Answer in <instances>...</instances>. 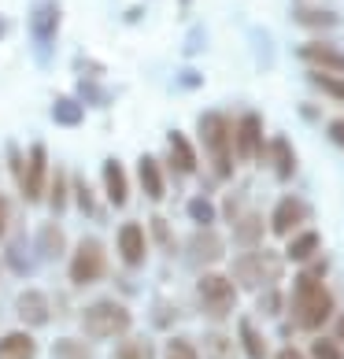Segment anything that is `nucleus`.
<instances>
[{
  "label": "nucleus",
  "mask_w": 344,
  "mask_h": 359,
  "mask_svg": "<svg viewBox=\"0 0 344 359\" xmlns=\"http://www.w3.org/2000/svg\"><path fill=\"white\" fill-rule=\"evenodd\" d=\"M74 189H78V208L85 211V215H97V204H92V189L85 182H74Z\"/></svg>",
  "instance_id": "f704fd0d"
},
{
  "label": "nucleus",
  "mask_w": 344,
  "mask_h": 359,
  "mask_svg": "<svg viewBox=\"0 0 344 359\" xmlns=\"http://www.w3.org/2000/svg\"><path fill=\"white\" fill-rule=\"evenodd\" d=\"M270 163H274V175L282 182H289L296 175V152H293V144H289V137L270 141Z\"/></svg>",
  "instance_id": "6ab92c4d"
},
{
  "label": "nucleus",
  "mask_w": 344,
  "mask_h": 359,
  "mask_svg": "<svg viewBox=\"0 0 344 359\" xmlns=\"http://www.w3.org/2000/svg\"><path fill=\"white\" fill-rule=\"evenodd\" d=\"M303 219H308V204L300 201V196H282V201L274 204V215H270V230L277 237H293Z\"/></svg>",
  "instance_id": "1a4fd4ad"
},
{
  "label": "nucleus",
  "mask_w": 344,
  "mask_h": 359,
  "mask_svg": "<svg viewBox=\"0 0 344 359\" xmlns=\"http://www.w3.org/2000/svg\"><path fill=\"white\" fill-rule=\"evenodd\" d=\"M259 308L267 311V315H277V311H282V292H277V289L270 285V289L259 297Z\"/></svg>",
  "instance_id": "72a5a7b5"
},
{
  "label": "nucleus",
  "mask_w": 344,
  "mask_h": 359,
  "mask_svg": "<svg viewBox=\"0 0 344 359\" xmlns=\"http://www.w3.org/2000/svg\"><path fill=\"white\" fill-rule=\"evenodd\" d=\"M311 86L322 89L326 97H333L344 104V78L340 74H329V71H311Z\"/></svg>",
  "instance_id": "a878e982"
},
{
  "label": "nucleus",
  "mask_w": 344,
  "mask_h": 359,
  "mask_svg": "<svg viewBox=\"0 0 344 359\" xmlns=\"http://www.w3.org/2000/svg\"><path fill=\"white\" fill-rule=\"evenodd\" d=\"M233 156L245 163H256L263 156V118L259 115H241V123L233 126Z\"/></svg>",
  "instance_id": "0eeeda50"
},
{
  "label": "nucleus",
  "mask_w": 344,
  "mask_h": 359,
  "mask_svg": "<svg viewBox=\"0 0 344 359\" xmlns=\"http://www.w3.org/2000/svg\"><path fill=\"white\" fill-rule=\"evenodd\" d=\"M337 341H340V344H344V315H340V318H337Z\"/></svg>",
  "instance_id": "ea45409f"
},
{
  "label": "nucleus",
  "mask_w": 344,
  "mask_h": 359,
  "mask_svg": "<svg viewBox=\"0 0 344 359\" xmlns=\"http://www.w3.org/2000/svg\"><path fill=\"white\" fill-rule=\"evenodd\" d=\"M115 359H156V348L144 337H130L115 348Z\"/></svg>",
  "instance_id": "bb28decb"
},
{
  "label": "nucleus",
  "mask_w": 344,
  "mask_h": 359,
  "mask_svg": "<svg viewBox=\"0 0 344 359\" xmlns=\"http://www.w3.org/2000/svg\"><path fill=\"white\" fill-rule=\"evenodd\" d=\"M152 230H156V241H160L163 248H170V233H167V222H163V219H152Z\"/></svg>",
  "instance_id": "e433bc0d"
},
{
  "label": "nucleus",
  "mask_w": 344,
  "mask_h": 359,
  "mask_svg": "<svg viewBox=\"0 0 344 359\" xmlns=\"http://www.w3.org/2000/svg\"><path fill=\"white\" fill-rule=\"evenodd\" d=\"M204 352H207V359H233V341L226 334H207Z\"/></svg>",
  "instance_id": "c85d7f7f"
},
{
  "label": "nucleus",
  "mask_w": 344,
  "mask_h": 359,
  "mask_svg": "<svg viewBox=\"0 0 344 359\" xmlns=\"http://www.w3.org/2000/svg\"><path fill=\"white\" fill-rule=\"evenodd\" d=\"M170 167L178 170V175H196V152L185 134H170Z\"/></svg>",
  "instance_id": "aec40b11"
},
{
  "label": "nucleus",
  "mask_w": 344,
  "mask_h": 359,
  "mask_svg": "<svg viewBox=\"0 0 344 359\" xmlns=\"http://www.w3.org/2000/svg\"><path fill=\"white\" fill-rule=\"evenodd\" d=\"M293 19L303 26V30H333V26H340V15L329 8H311V4H300L293 11Z\"/></svg>",
  "instance_id": "f3484780"
},
{
  "label": "nucleus",
  "mask_w": 344,
  "mask_h": 359,
  "mask_svg": "<svg viewBox=\"0 0 344 359\" xmlns=\"http://www.w3.org/2000/svg\"><path fill=\"white\" fill-rule=\"evenodd\" d=\"M56 30H60V4L56 0H45V4H37V11H34V37L41 45H48L52 37H56Z\"/></svg>",
  "instance_id": "dca6fc26"
},
{
  "label": "nucleus",
  "mask_w": 344,
  "mask_h": 359,
  "mask_svg": "<svg viewBox=\"0 0 344 359\" xmlns=\"http://www.w3.org/2000/svg\"><path fill=\"white\" fill-rule=\"evenodd\" d=\"M104 189H108V201L115 208H123L130 201V182H126V170L118 159H104Z\"/></svg>",
  "instance_id": "ddd939ff"
},
{
  "label": "nucleus",
  "mask_w": 344,
  "mask_h": 359,
  "mask_svg": "<svg viewBox=\"0 0 344 359\" xmlns=\"http://www.w3.org/2000/svg\"><path fill=\"white\" fill-rule=\"evenodd\" d=\"M289 315L300 330H322L333 318V292L322 285L319 274L303 271L293 285V300H289Z\"/></svg>",
  "instance_id": "f257e3e1"
},
{
  "label": "nucleus",
  "mask_w": 344,
  "mask_h": 359,
  "mask_svg": "<svg viewBox=\"0 0 344 359\" xmlns=\"http://www.w3.org/2000/svg\"><path fill=\"white\" fill-rule=\"evenodd\" d=\"M15 311L22 323H30V326H45L48 323V300H45V292L41 289H26L19 304H15Z\"/></svg>",
  "instance_id": "4468645a"
},
{
  "label": "nucleus",
  "mask_w": 344,
  "mask_h": 359,
  "mask_svg": "<svg viewBox=\"0 0 344 359\" xmlns=\"http://www.w3.org/2000/svg\"><path fill=\"white\" fill-rule=\"evenodd\" d=\"M82 326H85L89 337L108 341V337H123L126 330L134 326V315H130L123 304H115V300H97V304H89V308L82 311Z\"/></svg>",
  "instance_id": "20e7f679"
},
{
  "label": "nucleus",
  "mask_w": 344,
  "mask_h": 359,
  "mask_svg": "<svg viewBox=\"0 0 344 359\" xmlns=\"http://www.w3.org/2000/svg\"><path fill=\"white\" fill-rule=\"evenodd\" d=\"M137 178H141V189L149 201H163L167 185H163V170L156 163V156H141L137 159Z\"/></svg>",
  "instance_id": "2eb2a0df"
},
{
  "label": "nucleus",
  "mask_w": 344,
  "mask_h": 359,
  "mask_svg": "<svg viewBox=\"0 0 344 359\" xmlns=\"http://www.w3.org/2000/svg\"><path fill=\"white\" fill-rule=\"evenodd\" d=\"M144 248H149V237H144L141 222H126L118 230V256H123L130 267H141L144 263Z\"/></svg>",
  "instance_id": "9b49d317"
},
{
  "label": "nucleus",
  "mask_w": 344,
  "mask_h": 359,
  "mask_svg": "<svg viewBox=\"0 0 344 359\" xmlns=\"http://www.w3.org/2000/svg\"><path fill=\"white\" fill-rule=\"evenodd\" d=\"M0 359H37V344L30 334H4L0 337Z\"/></svg>",
  "instance_id": "4be33fe9"
},
{
  "label": "nucleus",
  "mask_w": 344,
  "mask_h": 359,
  "mask_svg": "<svg viewBox=\"0 0 344 359\" xmlns=\"http://www.w3.org/2000/svg\"><path fill=\"white\" fill-rule=\"evenodd\" d=\"M196 297H200L204 315L215 318V323H222V318L233 315L237 285H233V278H226V274H204L200 282H196Z\"/></svg>",
  "instance_id": "39448f33"
},
{
  "label": "nucleus",
  "mask_w": 344,
  "mask_h": 359,
  "mask_svg": "<svg viewBox=\"0 0 344 359\" xmlns=\"http://www.w3.org/2000/svg\"><path fill=\"white\" fill-rule=\"evenodd\" d=\"M189 215H193L196 222H200V226H211V222H215V208H211V204L204 201V196H196V201L189 204Z\"/></svg>",
  "instance_id": "2f4dec72"
},
{
  "label": "nucleus",
  "mask_w": 344,
  "mask_h": 359,
  "mask_svg": "<svg viewBox=\"0 0 344 359\" xmlns=\"http://www.w3.org/2000/svg\"><path fill=\"white\" fill-rule=\"evenodd\" d=\"M237 341H241V352H245V359H267V337L256 330V323L252 318H241L237 323Z\"/></svg>",
  "instance_id": "a211bd4d"
},
{
  "label": "nucleus",
  "mask_w": 344,
  "mask_h": 359,
  "mask_svg": "<svg viewBox=\"0 0 344 359\" xmlns=\"http://www.w3.org/2000/svg\"><path fill=\"white\" fill-rule=\"evenodd\" d=\"M233 241L241 248H259L263 245V219L248 211L245 219H233Z\"/></svg>",
  "instance_id": "412c9836"
},
{
  "label": "nucleus",
  "mask_w": 344,
  "mask_h": 359,
  "mask_svg": "<svg viewBox=\"0 0 344 359\" xmlns=\"http://www.w3.org/2000/svg\"><path fill=\"white\" fill-rule=\"evenodd\" d=\"M167 359H200V352H196L185 337H174L167 344Z\"/></svg>",
  "instance_id": "7c9ffc66"
},
{
  "label": "nucleus",
  "mask_w": 344,
  "mask_h": 359,
  "mask_svg": "<svg viewBox=\"0 0 344 359\" xmlns=\"http://www.w3.org/2000/svg\"><path fill=\"white\" fill-rule=\"evenodd\" d=\"M52 208H56V211H63V208H67V182H63V175H56V182H52Z\"/></svg>",
  "instance_id": "473e14b6"
},
{
  "label": "nucleus",
  "mask_w": 344,
  "mask_h": 359,
  "mask_svg": "<svg viewBox=\"0 0 344 359\" xmlns=\"http://www.w3.org/2000/svg\"><path fill=\"white\" fill-rule=\"evenodd\" d=\"M274 359H308V355H303L300 348H293V344H285V348H282V352H277Z\"/></svg>",
  "instance_id": "4c0bfd02"
},
{
  "label": "nucleus",
  "mask_w": 344,
  "mask_h": 359,
  "mask_svg": "<svg viewBox=\"0 0 344 359\" xmlns=\"http://www.w3.org/2000/svg\"><path fill=\"white\" fill-rule=\"evenodd\" d=\"M222 237L219 233H211L207 226H200L193 237H189V245H185V252H189V263H196V267H207V263H219L222 259Z\"/></svg>",
  "instance_id": "9d476101"
},
{
  "label": "nucleus",
  "mask_w": 344,
  "mask_h": 359,
  "mask_svg": "<svg viewBox=\"0 0 344 359\" xmlns=\"http://www.w3.org/2000/svg\"><path fill=\"white\" fill-rule=\"evenodd\" d=\"M300 60L311 63L315 71H329V74H344V56L333 45H322V41H311L300 48Z\"/></svg>",
  "instance_id": "f8f14e48"
},
{
  "label": "nucleus",
  "mask_w": 344,
  "mask_h": 359,
  "mask_svg": "<svg viewBox=\"0 0 344 359\" xmlns=\"http://www.w3.org/2000/svg\"><path fill=\"white\" fill-rule=\"evenodd\" d=\"M37 241H41V256H45V259H56V256H63V248H67V241H63V230H60L56 222L41 226Z\"/></svg>",
  "instance_id": "b1692460"
},
{
  "label": "nucleus",
  "mask_w": 344,
  "mask_h": 359,
  "mask_svg": "<svg viewBox=\"0 0 344 359\" xmlns=\"http://www.w3.org/2000/svg\"><path fill=\"white\" fill-rule=\"evenodd\" d=\"M200 144L215 167L219 178H230L233 175V126L226 115L219 111H207L200 115Z\"/></svg>",
  "instance_id": "f03ea898"
},
{
  "label": "nucleus",
  "mask_w": 344,
  "mask_h": 359,
  "mask_svg": "<svg viewBox=\"0 0 344 359\" xmlns=\"http://www.w3.org/2000/svg\"><path fill=\"white\" fill-rule=\"evenodd\" d=\"M45 178H48V152H45V144H34L30 159H26V170H22V182H19L26 201H41L45 196Z\"/></svg>",
  "instance_id": "6e6552de"
},
{
  "label": "nucleus",
  "mask_w": 344,
  "mask_h": 359,
  "mask_svg": "<svg viewBox=\"0 0 344 359\" xmlns=\"http://www.w3.org/2000/svg\"><path fill=\"white\" fill-rule=\"evenodd\" d=\"M319 245H322V237L315 233V230H308V233H296L293 241H289L285 256L293 259V263H311V259H315V252H319Z\"/></svg>",
  "instance_id": "5701e85b"
},
{
  "label": "nucleus",
  "mask_w": 344,
  "mask_h": 359,
  "mask_svg": "<svg viewBox=\"0 0 344 359\" xmlns=\"http://www.w3.org/2000/svg\"><path fill=\"white\" fill-rule=\"evenodd\" d=\"M311 359H344V348H340V341L319 337V341L311 344Z\"/></svg>",
  "instance_id": "c756f323"
},
{
  "label": "nucleus",
  "mask_w": 344,
  "mask_h": 359,
  "mask_svg": "<svg viewBox=\"0 0 344 359\" xmlns=\"http://www.w3.org/2000/svg\"><path fill=\"white\" fill-rule=\"evenodd\" d=\"M108 274V256H104V245L97 237H85L82 245L74 248L71 256V282L74 285H92Z\"/></svg>",
  "instance_id": "423d86ee"
},
{
  "label": "nucleus",
  "mask_w": 344,
  "mask_h": 359,
  "mask_svg": "<svg viewBox=\"0 0 344 359\" xmlns=\"http://www.w3.org/2000/svg\"><path fill=\"white\" fill-rule=\"evenodd\" d=\"M8 215H11V208H8L4 196H0V237H4V230H8Z\"/></svg>",
  "instance_id": "58836bf2"
},
{
  "label": "nucleus",
  "mask_w": 344,
  "mask_h": 359,
  "mask_svg": "<svg viewBox=\"0 0 344 359\" xmlns=\"http://www.w3.org/2000/svg\"><path fill=\"white\" fill-rule=\"evenodd\" d=\"M52 115H56V123H63V126H78L82 123V104L60 97L56 104H52Z\"/></svg>",
  "instance_id": "cd10ccee"
},
{
  "label": "nucleus",
  "mask_w": 344,
  "mask_h": 359,
  "mask_svg": "<svg viewBox=\"0 0 344 359\" xmlns=\"http://www.w3.org/2000/svg\"><path fill=\"white\" fill-rule=\"evenodd\" d=\"M282 259L274 256V252H263V248H248L241 256L233 259V285L241 289H270L277 285V278H282Z\"/></svg>",
  "instance_id": "7ed1b4c3"
},
{
  "label": "nucleus",
  "mask_w": 344,
  "mask_h": 359,
  "mask_svg": "<svg viewBox=\"0 0 344 359\" xmlns=\"http://www.w3.org/2000/svg\"><path fill=\"white\" fill-rule=\"evenodd\" d=\"M52 359H92L89 344L78 341V337H60L52 344Z\"/></svg>",
  "instance_id": "393cba45"
},
{
  "label": "nucleus",
  "mask_w": 344,
  "mask_h": 359,
  "mask_svg": "<svg viewBox=\"0 0 344 359\" xmlns=\"http://www.w3.org/2000/svg\"><path fill=\"white\" fill-rule=\"evenodd\" d=\"M329 141H333L337 149H344V118H333V123H329Z\"/></svg>",
  "instance_id": "c9c22d12"
}]
</instances>
